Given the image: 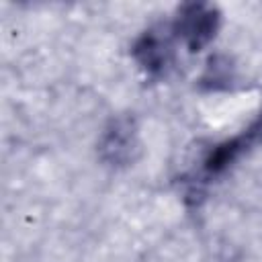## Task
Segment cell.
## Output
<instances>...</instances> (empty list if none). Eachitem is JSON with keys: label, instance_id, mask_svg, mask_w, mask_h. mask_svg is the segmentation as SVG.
<instances>
[{"label": "cell", "instance_id": "277c9868", "mask_svg": "<svg viewBox=\"0 0 262 262\" xmlns=\"http://www.w3.org/2000/svg\"><path fill=\"white\" fill-rule=\"evenodd\" d=\"M133 55L137 63L154 76H160L168 70L172 61V45L170 37L162 35V31H147L139 37V41L133 47Z\"/></svg>", "mask_w": 262, "mask_h": 262}, {"label": "cell", "instance_id": "7a4b0ae2", "mask_svg": "<svg viewBox=\"0 0 262 262\" xmlns=\"http://www.w3.org/2000/svg\"><path fill=\"white\" fill-rule=\"evenodd\" d=\"M139 149L137 143V131L131 117H119L108 123L104 129L98 151L100 158L111 166H125L135 160V154Z\"/></svg>", "mask_w": 262, "mask_h": 262}, {"label": "cell", "instance_id": "3957f363", "mask_svg": "<svg viewBox=\"0 0 262 262\" xmlns=\"http://www.w3.org/2000/svg\"><path fill=\"white\" fill-rule=\"evenodd\" d=\"M260 143H262V113H260V117H258L239 137L217 145V147L209 154V158L205 160L203 172H205L207 176L219 174V172H223L239 154H244V151L250 149L252 145H260Z\"/></svg>", "mask_w": 262, "mask_h": 262}, {"label": "cell", "instance_id": "6da1fadb", "mask_svg": "<svg viewBox=\"0 0 262 262\" xmlns=\"http://www.w3.org/2000/svg\"><path fill=\"white\" fill-rule=\"evenodd\" d=\"M219 29V10L209 4H186L176 23L174 33L190 51H201Z\"/></svg>", "mask_w": 262, "mask_h": 262}]
</instances>
